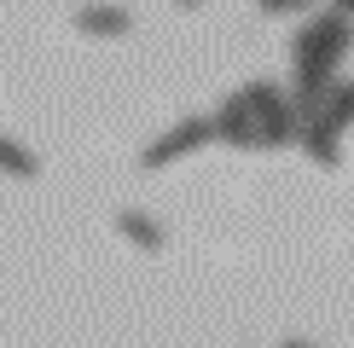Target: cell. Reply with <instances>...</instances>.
I'll return each instance as SVG.
<instances>
[{
	"label": "cell",
	"instance_id": "6da1fadb",
	"mask_svg": "<svg viewBox=\"0 0 354 348\" xmlns=\"http://www.w3.org/2000/svg\"><path fill=\"white\" fill-rule=\"evenodd\" d=\"M244 105H250V122H256V145H285V139H297L290 99L279 93L273 81H250V87H244Z\"/></svg>",
	"mask_w": 354,
	"mask_h": 348
},
{
	"label": "cell",
	"instance_id": "7a4b0ae2",
	"mask_svg": "<svg viewBox=\"0 0 354 348\" xmlns=\"http://www.w3.org/2000/svg\"><path fill=\"white\" fill-rule=\"evenodd\" d=\"M203 139H209V116H186V122H174L169 134H163V139L151 145V151L140 157V168H169L174 157H186L192 145H203Z\"/></svg>",
	"mask_w": 354,
	"mask_h": 348
},
{
	"label": "cell",
	"instance_id": "3957f363",
	"mask_svg": "<svg viewBox=\"0 0 354 348\" xmlns=\"http://www.w3.org/2000/svg\"><path fill=\"white\" fill-rule=\"evenodd\" d=\"M209 134H221L227 145H256V122H250V105H244V93H232L227 105H221L215 116H209Z\"/></svg>",
	"mask_w": 354,
	"mask_h": 348
},
{
	"label": "cell",
	"instance_id": "277c9868",
	"mask_svg": "<svg viewBox=\"0 0 354 348\" xmlns=\"http://www.w3.org/2000/svg\"><path fill=\"white\" fill-rule=\"evenodd\" d=\"M331 81H337V58L331 52H297V93H308V99H326L331 93Z\"/></svg>",
	"mask_w": 354,
	"mask_h": 348
},
{
	"label": "cell",
	"instance_id": "5b68a950",
	"mask_svg": "<svg viewBox=\"0 0 354 348\" xmlns=\"http://www.w3.org/2000/svg\"><path fill=\"white\" fill-rule=\"evenodd\" d=\"M76 29L82 35H128L134 18L122 6H76Z\"/></svg>",
	"mask_w": 354,
	"mask_h": 348
},
{
	"label": "cell",
	"instance_id": "8992f818",
	"mask_svg": "<svg viewBox=\"0 0 354 348\" xmlns=\"http://www.w3.org/2000/svg\"><path fill=\"white\" fill-rule=\"evenodd\" d=\"M116 232H122L128 244H140V250H163L169 244V232L151 221V215H140V209H116Z\"/></svg>",
	"mask_w": 354,
	"mask_h": 348
},
{
	"label": "cell",
	"instance_id": "52a82bcc",
	"mask_svg": "<svg viewBox=\"0 0 354 348\" xmlns=\"http://www.w3.org/2000/svg\"><path fill=\"white\" fill-rule=\"evenodd\" d=\"M297 139L308 145V157H314L319 168H337V163H343V157H337V128H331V122H319V116L297 128Z\"/></svg>",
	"mask_w": 354,
	"mask_h": 348
},
{
	"label": "cell",
	"instance_id": "ba28073f",
	"mask_svg": "<svg viewBox=\"0 0 354 348\" xmlns=\"http://www.w3.org/2000/svg\"><path fill=\"white\" fill-rule=\"evenodd\" d=\"M319 122H331L337 134L354 122V81H331V93H326V110H319Z\"/></svg>",
	"mask_w": 354,
	"mask_h": 348
},
{
	"label": "cell",
	"instance_id": "9c48e42d",
	"mask_svg": "<svg viewBox=\"0 0 354 348\" xmlns=\"http://www.w3.org/2000/svg\"><path fill=\"white\" fill-rule=\"evenodd\" d=\"M0 174H12V180H35V174H41V163L24 151L18 139H6V134H0Z\"/></svg>",
	"mask_w": 354,
	"mask_h": 348
},
{
	"label": "cell",
	"instance_id": "30bf717a",
	"mask_svg": "<svg viewBox=\"0 0 354 348\" xmlns=\"http://www.w3.org/2000/svg\"><path fill=\"white\" fill-rule=\"evenodd\" d=\"M256 6H261V12H308L314 0H256Z\"/></svg>",
	"mask_w": 354,
	"mask_h": 348
},
{
	"label": "cell",
	"instance_id": "8fae6325",
	"mask_svg": "<svg viewBox=\"0 0 354 348\" xmlns=\"http://www.w3.org/2000/svg\"><path fill=\"white\" fill-rule=\"evenodd\" d=\"M331 6H337V12H348V18H354V0H331Z\"/></svg>",
	"mask_w": 354,
	"mask_h": 348
},
{
	"label": "cell",
	"instance_id": "7c38bea8",
	"mask_svg": "<svg viewBox=\"0 0 354 348\" xmlns=\"http://www.w3.org/2000/svg\"><path fill=\"white\" fill-rule=\"evenodd\" d=\"M285 348H314V342H302V337H290V342H285Z\"/></svg>",
	"mask_w": 354,
	"mask_h": 348
},
{
	"label": "cell",
	"instance_id": "4fadbf2b",
	"mask_svg": "<svg viewBox=\"0 0 354 348\" xmlns=\"http://www.w3.org/2000/svg\"><path fill=\"white\" fill-rule=\"evenodd\" d=\"M180 6H198V0H180Z\"/></svg>",
	"mask_w": 354,
	"mask_h": 348
}]
</instances>
